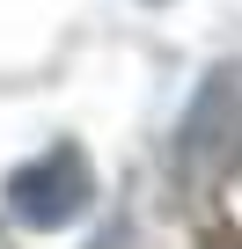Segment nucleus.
Here are the masks:
<instances>
[{"label":"nucleus","instance_id":"nucleus-1","mask_svg":"<svg viewBox=\"0 0 242 249\" xmlns=\"http://www.w3.org/2000/svg\"><path fill=\"white\" fill-rule=\"evenodd\" d=\"M88 191H95L88 154H81V147H44L30 169L8 176V220H15V227H37V234L74 227L81 205H88Z\"/></svg>","mask_w":242,"mask_h":249}]
</instances>
